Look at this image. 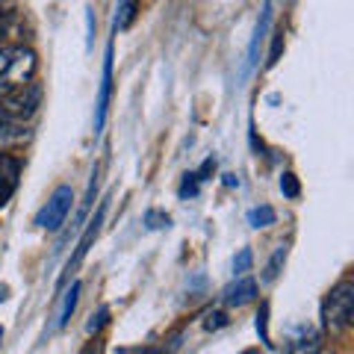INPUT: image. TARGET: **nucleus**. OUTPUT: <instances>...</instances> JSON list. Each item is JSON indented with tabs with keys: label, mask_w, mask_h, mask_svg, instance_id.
Returning a JSON list of instances; mask_svg holds the SVG:
<instances>
[{
	"label": "nucleus",
	"mask_w": 354,
	"mask_h": 354,
	"mask_svg": "<svg viewBox=\"0 0 354 354\" xmlns=\"http://www.w3.org/2000/svg\"><path fill=\"white\" fill-rule=\"evenodd\" d=\"M281 192H283L286 198H298V192H301V189H298V177H295L292 171H286V174L281 177Z\"/></svg>",
	"instance_id": "20"
},
{
	"label": "nucleus",
	"mask_w": 354,
	"mask_h": 354,
	"mask_svg": "<svg viewBox=\"0 0 354 354\" xmlns=\"http://www.w3.org/2000/svg\"><path fill=\"white\" fill-rule=\"evenodd\" d=\"M269 24H272V3H263L260 21H257V27H254V36H251V44H248L245 74H248L251 68H257V62H260V44H263V39H266V32H269Z\"/></svg>",
	"instance_id": "7"
},
{
	"label": "nucleus",
	"mask_w": 354,
	"mask_h": 354,
	"mask_svg": "<svg viewBox=\"0 0 354 354\" xmlns=\"http://www.w3.org/2000/svg\"><path fill=\"white\" fill-rule=\"evenodd\" d=\"M133 18H136V3H118V6H115V21H113L115 32L124 30Z\"/></svg>",
	"instance_id": "15"
},
{
	"label": "nucleus",
	"mask_w": 354,
	"mask_h": 354,
	"mask_svg": "<svg viewBox=\"0 0 354 354\" xmlns=\"http://www.w3.org/2000/svg\"><path fill=\"white\" fill-rule=\"evenodd\" d=\"M242 354H260V348H248V351H242Z\"/></svg>",
	"instance_id": "28"
},
{
	"label": "nucleus",
	"mask_w": 354,
	"mask_h": 354,
	"mask_svg": "<svg viewBox=\"0 0 354 354\" xmlns=\"http://www.w3.org/2000/svg\"><path fill=\"white\" fill-rule=\"evenodd\" d=\"M104 216H106V201H101V207H97V213H95V218L88 221V227H86V234L80 236V242H77V248H74V254H71V260L65 263V274H62V281L59 283H65L68 281V274L80 266L83 260H86V254L92 251V242L97 239V234H101V225H104Z\"/></svg>",
	"instance_id": "5"
},
{
	"label": "nucleus",
	"mask_w": 354,
	"mask_h": 354,
	"mask_svg": "<svg viewBox=\"0 0 354 354\" xmlns=\"http://www.w3.org/2000/svg\"><path fill=\"white\" fill-rule=\"evenodd\" d=\"M21 24L12 12H0V48H9V39L18 36Z\"/></svg>",
	"instance_id": "13"
},
{
	"label": "nucleus",
	"mask_w": 354,
	"mask_h": 354,
	"mask_svg": "<svg viewBox=\"0 0 354 354\" xmlns=\"http://www.w3.org/2000/svg\"><path fill=\"white\" fill-rule=\"evenodd\" d=\"M15 186H18V177H12V174H0V207H6V204H9V198H12Z\"/></svg>",
	"instance_id": "17"
},
{
	"label": "nucleus",
	"mask_w": 354,
	"mask_h": 354,
	"mask_svg": "<svg viewBox=\"0 0 354 354\" xmlns=\"http://www.w3.org/2000/svg\"><path fill=\"white\" fill-rule=\"evenodd\" d=\"M283 263H286V245H281L278 251L272 254V260L266 263V269H263V283H272L274 278H278L281 269H283Z\"/></svg>",
	"instance_id": "14"
},
{
	"label": "nucleus",
	"mask_w": 354,
	"mask_h": 354,
	"mask_svg": "<svg viewBox=\"0 0 354 354\" xmlns=\"http://www.w3.org/2000/svg\"><path fill=\"white\" fill-rule=\"evenodd\" d=\"M109 97H113V41L104 50V74H101V88H97V101H95V133H101L106 124Z\"/></svg>",
	"instance_id": "6"
},
{
	"label": "nucleus",
	"mask_w": 354,
	"mask_h": 354,
	"mask_svg": "<svg viewBox=\"0 0 354 354\" xmlns=\"http://www.w3.org/2000/svg\"><path fill=\"white\" fill-rule=\"evenodd\" d=\"M24 136H27V127L15 124V121L3 113V106H0V142L9 145V142H18V139H24Z\"/></svg>",
	"instance_id": "10"
},
{
	"label": "nucleus",
	"mask_w": 354,
	"mask_h": 354,
	"mask_svg": "<svg viewBox=\"0 0 354 354\" xmlns=\"http://www.w3.org/2000/svg\"><path fill=\"white\" fill-rule=\"evenodd\" d=\"M274 218H278V216H274V209L269 207V204H263V207H254V209H248V225L251 227H272L274 225Z\"/></svg>",
	"instance_id": "11"
},
{
	"label": "nucleus",
	"mask_w": 354,
	"mask_h": 354,
	"mask_svg": "<svg viewBox=\"0 0 354 354\" xmlns=\"http://www.w3.org/2000/svg\"><path fill=\"white\" fill-rule=\"evenodd\" d=\"M41 104V86L39 83H30L24 88H15V92H9L0 97V106H3V113L15 121V124H24L27 118L36 115V109Z\"/></svg>",
	"instance_id": "4"
},
{
	"label": "nucleus",
	"mask_w": 354,
	"mask_h": 354,
	"mask_svg": "<svg viewBox=\"0 0 354 354\" xmlns=\"http://www.w3.org/2000/svg\"><path fill=\"white\" fill-rule=\"evenodd\" d=\"M18 171H21L18 160L6 157V153H0V174H12V177H18Z\"/></svg>",
	"instance_id": "23"
},
{
	"label": "nucleus",
	"mask_w": 354,
	"mask_h": 354,
	"mask_svg": "<svg viewBox=\"0 0 354 354\" xmlns=\"http://www.w3.org/2000/svg\"><path fill=\"white\" fill-rule=\"evenodd\" d=\"M36 68H39L36 53L24 48V44L0 48V97L36 83Z\"/></svg>",
	"instance_id": "1"
},
{
	"label": "nucleus",
	"mask_w": 354,
	"mask_h": 354,
	"mask_svg": "<svg viewBox=\"0 0 354 354\" xmlns=\"http://www.w3.org/2000/svg\"><path fill=\"white\" fill-rule=\"evenodd\" d=\"M281 50H283V30H274V32H272V50H269V59H266V65H269V68L281 59Z\"/></svg>",
	"instance_id": "19"
},
{
	"label": "nucleus",
	"mask_w": 354,
	"mask_h": 354,
	"mask_svg": "<svg viewBox=\"0 0 354 354\" xmlns=\"http://www.w3.org/2000/svg\"><path fill=\"white\" fill-rule=\"evenodd\" d=\"M257 334H260V342L272 346V339H269V304H260V313H257Z\"/></svg>",
	"instance_id": "18"
},
{
	"label": "nucleus",
	"mask_w": 354,
	"mask_h": 354,
	"mask_svg": "<svg viewBox=\"0 0 354 354\" xmlns=\"http://www.w3.org/2000/svg\"><path fill=\"white\" fill-rule=\"evenodd\" d=\"M192 195H198V177H195V171L186 174L183 186H180V198H192Z\"/></svg>",
	"instance_id": "22"
},
{
	"label": "nucleus",
	"mask_w": 354,
	"mask_h": 354,
	"mask_svg": "<svg viewBox=\"0 0 354 354\" xmlns=\"http://www.w3.org/2000/svg\"><path fill=\"white\" fill-rule=\"evenodd\" d=\"M227 325V316L221 313V310H216V313H209L207 316V322H204V328L207 330H218V328H225Z\"/></svg>",
	"instance_id": "24"
},
{
	"label": "nucleus",
	"mask_w": 354,
	"mask_h": 354,
	"mask_svg": "<svg viewBox=\"0 0 354 354\" xmlns=\"http://www.w3.org/2000/svg\"><path fill=\"white\" fill-rule=\"evenodd\" d=\"M254 298H257V281H251V278H239L234 286L225 290V304L230 307H242L254 301Z\"/></svg>",
	"instance_id": "8"
},
{
	"label": "nucleus",
	"mask_w": 354,
	"mask_h": 354,
	"mask_svg": "<svg viewBox=\"0 0 354 354\" xmlns=\"http://www.w3.org/2000/svg\"><path fill=\"white\" fill-rule=\"evenodd\" d=\"M351 316H354V283L339 281L322 301V328L330 330V334H339V330L351 325Z\"/></svg>",
	"instance_id": "2"
},
{
	"label": "nucleus",
	"mask_w": 354,
	"mask_h": 354,
	"mask_svg": "<svg viewBox=\"0 0 354 354\" xmlns=\"http://www.w3.org/2000/svg\"><path fill=\"white\" fill-rule=\"evenodd\" d=\"M106 316H109V310H106V307H101V310H97V316H92V322L86 325V330H88V334H97V330H101V328L106 325Z\"/></svg>",
	"instance_id": "21"
},
{
	"label": "nucleus",
	"mask_w": 354,
	"mask_h": 354,
	"mask_svg": "<svg viewBox=\"0 0 354 354\" xmlns=\"http://www.w3.org/2000/svg\"><path fill=\"white\" fill-rule=\"evenodd\" d=\"M80 354H101V342H97V339H95V342H88V346H86Z\"/></svg>",
	"instance_id": "27"
},
{
	"label": "nucleus",
	"mask_w": 354,
	"mask_h": 354,
	"mask_svg": "<svg viewBox=\"0 0 354 354\" xmlns=\"http://www.w3.org/2000/svg\"><path fill=\"white\" fill-rule=\"evenodd\" d=\"M80 290H83V283L74 281L71 290L65 292V304H62V313H59V328H65V325L71 322V313H74V307H77V298H80Z\"/></svg>",
	"instance_id": "12"
},
{
	"label": "nucleus",
	"mask_w": 354,
	"mask_h": 354,
	"mask_svg": "<svg viewBox=\"0 0 354 354\" xmlns=\"http://www.w3.org/2000/svg\"><path fill=\"white\" fill-rule=\"evenodd\" d=\"M71 204H74V189L71 186H57L53 195L48 198V204L36 213V221H32V225L53 234V230H59L65 225V218H68V213H71Z\"/></svg>",
	"instance_id": "3"
},
{
	"label": "nucleus",
	"mask_w": 354,
	"mask_h": 354,
	"mask_svg": "<svg viewBox=\"0 0 354 354\" xmlns=\"http://www.w3.org/2000/svg\"><path fill=\"white\" fill-rule=\"evenodd\" d=\"M213 169H216V160H213V157H209V160H204V165H201V169H198V171H195V177H198V180H207V174H209V171H213Z\"/></svg>",
	"instance_id": "26"
},
{
	"label": "nucleus",
	"mask_w": 354,
	"mask_h": 354,
	"mask_svg": "<svg viewBox=\"0 0 354 354\" xmlns=\"http://www.w3.org/2000/svg\"><path fill=\"white\" fill-rule=\"evenodd\" d=\"M319 351H322V334L319 330H307L304 337L286 342L283 354H319Z\"/></svg>",
	"instance_id": "9"
},
{
	"label": "nucleus",
	"mask_w": 354,
	"mask_h": 354,
	"mask_svg": "<svg viewBox=\"0 0 354 354\" xmlns=\"http://www.w3.org/2000/svg\"><path fill=\"white\" fill-rule=\"evenodd\" d=\"M145 225L151 227V230H157V227H169V216H160V213H145Z\"/></svg>",
	"instance_id": "25"
},
{
	"label": "nucleus",
	"mask_w": 354,
	"mask_h": 354,
	"mask_svg": "<svg viewBox=\"0 0 354 354\" xmlns=\"http://www.w3.org/2000/svg\"><path fill=\"white\" fill-rule=\"evenodd\" d=\"M251 263H254L251 248H242L236 257H234V274H236V278H245V274L251 272Z\"/></svg>",
	"instance_id": "16"
}]
</instances>
